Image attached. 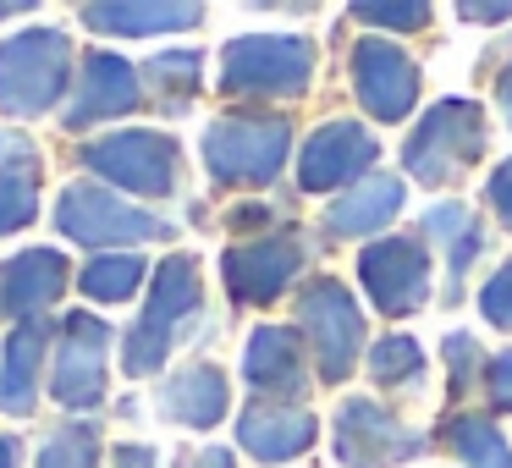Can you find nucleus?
Masks as SVG:
<instances>
[{"label":"nucleus","mask_w":512,"mask_h":468,"mask_svg":"<svg viewBox=\"0 0 512 468\" xmlns=\"http://www.w3.org/2000/svg\"><path fill=\"white\" fill-rule=\"evenodd\" d=\"M67 34L61 28H28V34L0 45V111L39 116L67 89Z\"/></svg>","instance_id":"nucleus-1"},{"label":"nucleus","mask_w":512,"mask_h":468,"mask_svg":"<svg viewBox=\"0 0 512 468\" xmlns=\"http://www.w3.org/2000/svg\"><path fill=\"white\" fill-rule=\"evenodd\" d=\"M193 309H199V265H193L188 254L160 259L155 292H149V303H144V320L127 331V347H122L127 375H155V369L166 364V353H171L177 325L188 320Z\"/></svg>","instance_id":"nucleus-2"},{"label":"nucleus","mask_w":512,"mask_h":468,"mask_svg":"<svg viewBox=\"0 0 512 468\" xmlns=\"http://www.w3.org/2000/svg\"><path fill=\"white\" fill-rule=\"evenodd\" d=\"M479 155H485V116H479L474 100H441L430 116H419L408 149H402L408 171L424 188L452 182L457 171H468Z\"/></svg>","instance_id":"nucleus-3"},{"label":"nucleus","mask_w":512,"mask_h":468,"mask_svg":"<svg viewBox=\"0 0 512 468\" xmlns=\"http://www.w3.org/2000/svg\"><path fill=\"white\" fill-rule=\"evenodd\" d=\"M292 149V127L281 116H221L204 133V160H210L215 182L232 188H259L281 171Z\"/></svg>","instance_id":"nucleus-4"},{"label":"nucleus","mask_w":512,"mask_h":468,"mask_svg":"<svg viewBox=\"0 0 512 468\" xmlns=\"http://www.w3.org/2000/svg\"><path fill=\"white\" fill-rule=\"evenodd\" d=\"M314 78V45L303 34H248L221 50L226 94H303Z\"/></svg>","instance_id":"nucleus-5"},{"label":"nucleus","mask_w":512,"mask_h":468,"mask_svg":"<svg viewBox=\"0 0 512 468\" xmlns=\"http://www.w3.org/2000/svg\"><path fill=\"white\" fill-rule=\"evenodd\" d=\"M83 160H89V171L111 177L127 193H144V199H166L177 188V144L155 127H127V133L94 138L83 149Z\"/></svg>","instance_id":"nucleus-6"},{"label":"nucleus","mask_w":512,"mask_h":468,"mask_svg":"<svg viewBox=\"0 0 512 468\" xmlns=\"http://www.w3.org/2000/svg\"><path fill=\"white\" fill-rule=\"evenodd\" d=\"M56 226L83 248H111V243H149V237H171V226L160 215L122 204L116 193L89 188V182H72L56 204Z\"/></svg>","instance_id":"nucleus-7"},{"label":"nucleus","mask_w":512,"mask_h":468,"mask_svg":"<svg viewBox=\"0 0 512 468\" xmlns=\"http://www.w3.org/2000/svg\"><path fill=\"white\" fill-rule=\"evenodd\" d=\"M298 325L309 331L314 364L325 380H347V369L358 364V347H364V314L347 298L342 281H314L298 303Z\"/></svg>","instance_id":"nucleus-8"},{"label":"nucleus","mask_w":512,"mask_h":468,"mask_svg":"<svg viewBox=\"0 0 512 468\" xmlns=\"http://www.w3.org/2000/svg\"><path fill=\"white\" fill-rule=\"evenodd\" d=\"M358 276H364L369 298L380 314L402 320L430 298V254H424L419 237H386V243L364 248L358 254Z\"/></svg>","instance_id":"nucleus-9"},{"label":"nucleus","mask_w":512,"mask_h":468,"mask_svg":"<svg viewBox=\"0 0 512 468\" xmlns=\"http://www.w3.org/2000/svg\"><path fill=\"white\" fill-rule=\"evenodd\" d=\"M105 353H111V331L105 320H94L89 309L67 314L61 325V353L56 375H50V397L61 408H94L105 397Z\"/></svg>","instance_id":"nucleus-10"},{"label":"nucleus","mask_w":512,"mask_h":468,"mask_svg":"<svg viewBox=\"0 0 512 468\" xmlns=\"http://www.w3.org/2000/svg\"><path fill=\"white\" fill-rule=\"evenodd\" d=\"M419 452H424V441L413 430H402L386 408H375L369 397L342 402V413H336V457L347 468H391Z\"/></svg>","instance_id":"nucleus-11"},{"label":"nucleus","mask_w":512,"mask_h":468,"mask_svg":"<svg viewBox=\"0 0 512 468\" xmlns=\"http://www.w3.org/2000/svg\"><path fill=\"white\" fill-rule=\"evenodd\" d=\"M353 89L375 122H402L419 100V67L391 39H358L353 45Z\"/></svg>","instance_id":"nucleus-12"},{"label":"nucleus","mask_w":512,"mask_h":468,"mask_svg":"<svg viewBox=\"0 0 512 468\" xmlns=\"http://www.w3.org/2000/svg\"><path fill=\"white\" fill-rule=\"evenodd\" d=\"M303 265V243L298 237H259V243H237L226 248L221 270L226 287H232L237 303H270L287 292V281L298 276Z\"/></svg>","instance_id":"nucleus-13"},{"label":"nucleus","mask_w":512,"mask_h":468,"mask_svg":"<svg viewBox=\"0 0 512 468\" xmlns=\"http://www.w3.org/2000/svg\"><path fill=\"white\" fill-rule=\"evenodd\" d=\"M369 160H375V138H369V127H358V122H331V127H320V133L303 144L298 182H303L309 193H331V188H342V182L364 177Z\"/></svg>","instance_id":"nucleus-14"},{"label":"nucleus","mask_w":512,"mask_h":468,"mask_svg":"<svg viewBox=\"0 0 512 468\" xmlns=\"http://www.w3.org/2000/svg\"><path fill=\"white\" fill-rule=\"evenodd\" d=\"M133 105H138V72L127 67L122 56L94 50V56L83 61V83H78V100H72L67 122L89 127V122H105V116H127Z\"/></svg>","instance_id":"nucleus-15"},{"label":"nucleus","mask_w":512,"mask_h":468,"mask_svg":"<svg viewBox=\"0 0 512 468\" xmlns=\"http://www.w3.org/2000/svg\"><path fill=\"white\" fill-rule=\"evenodd\" d=\"M67 292V259L56 248H28L0 270V314H39Z\"/></svg>","instance_id":"nucleus-16"},{"label":"nucleus","mask_w":512,"mask_h":468,"mask_svg":"<svg viewBox=\"0 0 512 468\" xmlns=\"http://www.w3.org/2000/svg\"><path fill=\"white\" fill-rule=\"evenodd\" d=\"M237 441L265 463H287V457H303L314 446V419L303 408H287V402H254L237 424Z\"/></svg>","instance_id":"nucleus-17"},{"label":"nucleus","mask_w":512,"mask_h":468,"mask_svg":"<svg viewBox=\"0 0 512 468\" xmlns=\"http://www.w3.org/2000/svg\"><path fill=\"white\" fill-rule=\"evenodd\" d=\"M243 375L254 391H276V397H298L303 391V353L298 336L281 331V325H259L254 342L243 353Z\"/></svg>","instance_id":"nucleus-18"},{"label":"nucleus","mask_w":512,"mask_h":468,"mask_svg":"<svg viewBox=\"0 0 512 468\" xmlns=\"http://www.w3.org/2000/svg\"><path fill=\"white\" fill-rule=\"evenodd\" d=\"M226 402H232L226 375H221V369H210V364L182 369V375L166 380V391H160V408H166L177 424H188V430H210V424H221Z\"/></svg>","instance_id":"nucleus-19"},{"label":"nucleus","mask_w":512,"mask_h":468,"mask_svg":"<svg viewBox=\"0 0 512 468\" xmlns=\"http://www.w3.org/2000/svg\"><path fill=\"white\" fill-rule=\"evenodd\" d=\"M397 210H402V182L386 177V171H375V177H364L342 204H331L325 226H331L336 237H369L375 226L397 221Z\"/></svg>","instance_id":"nucleus-20"},{"label":"nucleus","mask_w":512,"mask_h":468,"mask_svg":"<svg viewBox=\"0 0 512 468\" xmlns=\"http://www.w3.org/2000/svg\"><path fill=\"white\" fill-rule=\"evenodd\" d=\"M45 325L28 320L23 331L6 342V353H0V408L6 413H34V386H39V369H45Z\"/></svg>","instance_id":"nucleus-21"},{"label":"nucleus","mask_w":512,"mask_h":468,"mask_svg":"<svg viewBox=\"0 0 512 468\" xmlns=\"http://www.w3.org/2000/svg\"><path fill=\"white\" fill-rule=\"evenodd\" d=\"M199 6H83V23L100 28V34H127V39H144V34H166V28H193L199 23Z\"/></svg>","instance_id":"nucleus-22"},{"label":"nucleus","mask_w":512,"mask_h":468,"mask_svg":"<svg viewBox=\"0 0 512 468\" xmlns=\"http://www.w3.org/2000/svg\"><path fill=\"white\" fill-rule=\"evenodd\" d=\"M419 232L424 237H446V259H452V276H463L468 265L479 259V226H474V215L463 210V204H441V210H430L419 221Z\"/></svg>","instance_id":"nucleus-23"},{"label":"nucleus","mask_w":512,"mask_h":468,"mask_svg":"<svg viewBox=\"0 0 512 468\" xmlns=\"http://www.w3.org/2000/svg\"><path fill=\"white\" fill-rule=\"evenodd\" d=\"M452 452L463 457V468H512V446L496 424L485 419H452Z\"/></svg>","instance_id":"nucleus-24"},{"label":"nucleus","mask_w":512,"mask_h":468,"mask_svg":"<svg viewBox=\"0 0 512 468\" xmlns=\"http://www.w3.org/2000/svg\"><path fill=\"white\" fill-rule=\"evenodd\" d=\"M138 281H144V259H138V254H111V259H94V265L83 270V292L100 298V303L133 298Z\"/></svg>","instance_id":"nucleus-25"},{"label":"nucleus","mask_w":512,"mask_h":468,"mask_svg":"<svg viewBox=\"0 0 512 468\" xmlns=\"http://www.w3.org/2000/svg\"><path fill=\"white\" fill-rule=\"evenodd\" d=\"M39 215V177L34 166H6L0 171V237L23 232Z\"/></svg>","instance_id":"nucleus-26"},{"label":"nucleus","mask_w":512,"mask_h":468,"mask_svg":"<svg viewBox=\"0 0 512 468\" xmlns=\"http://www.w3.org/2000/svg\"><path fill=\"white\" fill-rule=\"evenodd\" d=\"M424 369V353L413 336H380L375 347H369V375L380 380V386H402V380H413Z\"/></svg>","instance_id":"nucleus-27"},{"label":"nucleus","mask_w":512,"mask_h":468,"mask_svg":"<svg viewBox=\"0 0 512 468\" xmlns=\"http://www.w3.org/2000/svg\"><path fill=\"white\" fill-rule=\"evenodd\" d=\"M94 457H100V430L94 424H67L45 441L39 468H94Z\"/></svg>","instance_id":"nucleus-28"},{"label":"nucleus","mask_w":512,"mask_h":468,"mask_svg":"<svg viewBox=\"0 0 512 468\" xmlns=\"http://www.w3.org/2000/svg\"><path fill=\"white\" fill-rule=\"evenodd\" d=\"M479 309H485V320H490V325L512 331V265H501L496 276H490V287L479 292Z\"/></svg>","instance_id":"nucleus-29"},{"label":"nucleus","mask_w":512,"mask_h":468,"mask_svg":"<svg viewBox=\"0 0 512 468\" xmlns=\"http://www.w3.org/2000/svg\"><path fill=\"white\" fill-rule=\"evenodd\" d=\"M149 72H155L160 89H193V83H199V56H193V50L160 56V61H149Z\"/></svg>","instance_id":"nucleus-30"},{"label":"nucleus","mask_w":512,"mask_h":468,"mask_svg":"<svg viewBox=\"0 0 512 468\" xmlns=\"http://www.w3.org/2000/svg\"><path fill=\"white\" fill-rule=\"evenodd\" d=\"M358 23H375V28H424V23H430V6H358Z\"/></svg>","instance_id":"nucleus-31"},{"label":"nucleus","mask_w":512,"mask_h":468,"mask_svg":"<svg viewBox=\"0 0 512 468\" xmlns=\"http://www.w3.org/2000/svg\"><path fill=\"white\" fill-rule=\"evenodd\" d=\"M446 364H452V375L457 380H474V369H479V347H474V336H446Z\"/></svg>","instance_id":"nucleus-32"},{"label":"nucleus","mask_w":512,"mask_h":468,"mask_svg":"<svg viewBox=\"0 0 512 468\" xmlns=\"http://www.w3.org/2000/svg\"><path fill=\"white\" fill-rule=\"evenodd\" d=\"M490 204H496L501 226L512 232V160H507V166H496V177H490Z\"/></svg>","instance_id":"nucleus-33"},{"label":"nucleus","mask_w":512,"mask_h":468,"mask_svg":"<svg viewBox=\"0 0 512 468\" xmlns=\"http://www.w3.org/2000/svg\"><path fill=\"white\" fill-rule=\"evenodd\" d=\"M490 397H496L501 408H512V347L490 364Z\"/></svg>","instance_id":"nucleus-34"},{"label":"nucleus","mask_w":512,"mask_h":468,"mask_svg":"<svg viewBox=\"0 0 512 468\" xmlns=\"http://www.w3.org/2000/svg\"><path fill=\"white\" fill-rule=\"evenodd\" d=\"M468 23H501V17H512V0L507 6H463Z\"/></svg>","instance_id":"nucleus-35"},{"label":"nucleus","mask_w":512,"mask_h":468,"mask_svg":"<svg viewBox=\"0 0 512 468\" xmlns=\"http://www.w3.org/2000/svg\"><path fill=\"white\" fill-rule=\"evenodd\" d=\"M116 463H122V468H149V463H155V452H149V446H122Z\"/></svg>","instance_id":"nucleus-36"},{"label":"nucleus","mask_w":512,"mask_h":468,"mask_svg":"<svg viewBox=\"0 0 512 468\" xmlns=\"http://www.w3.org/2000/svg\"><path fill=\"white\" fill-rule=\"evenodd\" d=\"M193 468H237V463H232V452L210 446V452H199V463H193Z\"/></svg>","instance_id":"nucleus-37"},{"label":"nucleus","mask_w":512,"mask_h":468,"mask_svg":"<svg viewBox=\"0 0 512 468\" xmlns=\"http://www.w3.org/2000/svg\"><path fill=\"white\" fill-rule=\"evenodd\" d=\"M496 94H501V111H507V122H512V67L501 72V89Z\"/></svg>","instance_id":"nucleus-38"},{"label":"nucleus","mask_w":512,"mask_h":468,"mask_svg":"<svg viewBox=\"0 0 512 468\" xmlns=\"http://www.w3.org/2000/svg\"><path fill=\"white\" fill-rule=\"evenodd\" d=\"M0 468H17V441L12 435H0Z\"/></svg>","instance_id":"nucleus-39"}]
</instances>
